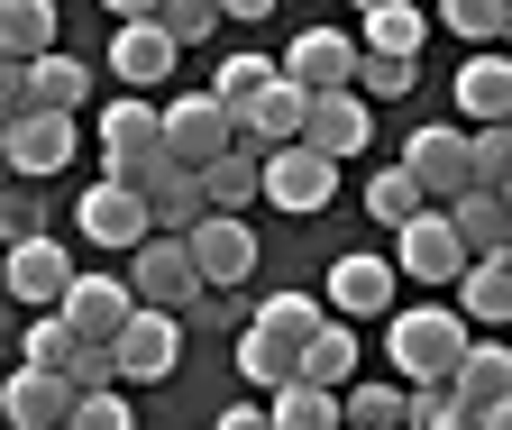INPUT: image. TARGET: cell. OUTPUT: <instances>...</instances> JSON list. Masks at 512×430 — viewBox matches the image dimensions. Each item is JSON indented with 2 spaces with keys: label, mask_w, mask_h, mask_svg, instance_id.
Returning a JSON list of instances; mask_svg holds the SVG:
<instances>
[{
  "label": "cell",
  "mask_w": 512,
  "mask_h": 430,
  "mask_svg": "<svg viewBox=\"0 0 512 430\" xmlns=\"http://www.w3.org/2000/svg\"><path fill=\"white\" fill-rule=\"evenodd\" d=\"M302 101H311V92H302L293 74H266V83H256V92H247V101L229 110L238 147H284V138L302 129Z\"/></svg>",
  "instance_id": "cell-13"
},
{
  "label": "cell",
  "mask_w": 512,
  "mask_h": 430,
  "mask_svg": "<svg viewBox=\"0 0 512 430\" xmlns=\"http://www.w3.org/2000/svg\"><path fill=\"white\" fill-rule=\"evenodd\" d=\"M266 430H339V394L330 385H275L266 394Z\"/></svg>",
  "instance_id": "cell-29"
},
{
  "label": "cell",
  "mask_w": 512,
  "mask_h": 430,
  "mask_svg": "<svg viewBox=\"0 0 512 430\" xmlns=\"http://www.w3.org/2000/svg\"><path fill=\"white\" fill-rule=\"evenodd\" d=\"M64 430H138V412H128V394H119V385H101V394H74Z\"/></svg>",
  "instance_id": "cell-39"
},
{
  "label": "cell",
  "mask_w": 512,
  "mask_h": 430,
  "mask_svg": "<svg viewBox=\"0 0 512 430\" xmlns=\"http://www.w3.org/2000/svg\"><path fill=\"white\" fill-rule=\"evenodd\" d=\"M64 284H74V257H64L46 229H37V238H10V248H0V293H19L28 312H55V302H64Z\"/></svg>",
  "instance_id": "cell-9"
},
{
  "label": "cell",
  "mask_w": 512,
  "mask_h": 430,
  "mask_svg": "<svg viewBox=\"0 0 512 430\" xmlns=\"http://www.w3.org/2000/svg\"><path fill=\"white\" fill-rule=\"evenodd\" d=\"M55 312H64V330H74L83 348H110V330L138 312V293H128V275H74Z\"/></svg>",
  "instance_id": "cell-11"
},
{
  "label": "cell",
  "mask_w": 512,
  "mask_h": 430,
  "mask_svg": "<svg viewBox=\"0 0 512 430\" xmlns=\"http://www.w3.org/2000/svg\"><path fill=\"white\" fill-rule=\"evenodd\" d=\"M439 19L458 28L467 46H494V37H503V19H512V0H439Z\"/></svg>",
  "instance_id": "cell-37"
},
{
  "label": "cell",
  "mask_w": 512,
  "mask_h": 430,
  "mask_svg": "<svg viewBox=\"0 0 512 430\" xmlns=\"http://www.w3.org/2000/svg\"><path fill=\"white\" fill-rule=\"evenodd\" d=\"M403 403H412L403 376H366V385L348 376V385H339V421H348V430H403Z\"/></svg>",
  "instance_id": "cell-25"
},
{
  "label": "cell",
  "mask_w": 512,
  "mask_h": 430,
  "mask_svg": "<svg viewBox=\"0 0 512 430\" xmlns=\"http://www.w3.org/2000/svg\"><path fill=\"white\" fill-rule=\"evenodd\" d=\"M394 238H403V266L394 275H412V284H448L467 266V248H458V229H448V211H412V220H394Z\"/></svg>",
  "instance_id": "cell-15"
},
{
  "label": "cell",
  "mask_w": 512,
  "mask_h": 430,
  "mask_svg": "<svg viewBox=\"0 0 512 430\" xmlns=\"http://www.w3.org/2000/svg\"><path fill=\"white\" fill-rule=\"evenodd\" d=\"M275 10H284V0H220V19H247V28H256V19H275Z\"/></svg>",
  "instance_id": "cell-44"
},
{
  "label": "cell",
  "mask_w": 512,
  "mask_h": 430,
  "mask_svg": "<svg viewBox=\"0 0 512 430\" xmlns=\"http://www.w3.org/2000/svg\"><path fill=\"white\" fill-rule=\"evenodd\" d=\"M174 366H183V312H147L138 302V312L110 330V376L119 385H165Z\"/></svg>",
  "instance_id": "cell-4"
},
{
  "label": "cell",
  "mask_w": 512,
  "mask_h": 430,
  "mask_svg": "<svg viewBox=\"0 0 512 430\" xmlns=\"http://www.w3.org/2000/svg\"><path fill=\"white\" fill-rule=\"evenodd\" d=\"M183 248H192V266H202L211 293L256 284V229H247V211H202V220L183 229Z\"/></svg>",
  "instance_id": "cell-5"
},
{
  "label": "cell",
  "mask_w": 512,
  "mask_h": 430,
  "mask_svg": "<svg viewBox=\"0 0 512 430\" xmlns=\"http://www.w3.org/2000/svg\"><path fill=\"white\" fill-rule=\"evenodd\" d=\"M10 238H37V202L19 183H0V248H10Z\"/></svg>",
  "instance_id": "cell-42"
},
{
  "label": "cell",
  "mask_w": 512,
  "mask_h": 430,
  "mask_svg": "<svg viewBox=\"0 0 512 430\" xmlns=\"http://www.w3.org/2000/svg\"><path fill=\"white\" fill-rule=\"evenodd\" d=\"M384 357L403 366V385H448V366L467 357V312H448V302H412V312L384 321Z\"/></svg>",
  "instance_id": "cell-1"
},
{
  "label": "cell",
  "mask_w": 512,
  "mask_h": 430,
  "mask_svg": "<svg viewBox=\"0 0 512 430\" xmlns=\"http://www.w3.org/2000/svg\"><path fill=\"white\" fill-rule=\"evenodd\" d=\"M293 357H302V348H293V339H275V330H256V321L238 330V376H247L256 394H275V385H293Z\"/></svg>",
  "instance_id": "cell-32"
},
{
  "label": "cell",
  "mask_w": 512,
  "mask_h": 430,
  "mask_svg": "<svg viewBox=\"0 0 512 430\" xmlns=\"http://www.w3.org/2000/svg\"><path fill=\"white\" fill-rule=\"evenodd\" d=\"M448 284H458V302H448V312H476L485 330L512 312V266H503V257H467V266L448 275Z\"/></svg>",
  "instance_id": "cell-26"
},
{
  "label": "cell",
  "mask_w": 512,
  "mask_h": 430,
  "mask_svg": "<svg viewBox=\"0 0 512 430\" xmlns=\"http://www.w3.org/2000/svg\"><path fill=\"white\" fill-rule=\"evenodd\" d=\"M174 65H183V46H174L156 19H119V37H110V74H119V92H156Z\"/></svg>",
  "instance_id": "cell-16"
},
{
  "label": "cell",
  "mask_w": 512,
  "mask_h": 430,
  "mask_svg": "<svg viewBox=\"0 0 512 430\" xmlns=\"http://www.w3.org/2000/svg\"><path fill=\"white\" fill-rule=\"evenodd\" d=\"M220 430H266V403H238V412H220Z\"/></svg>",
  "instance_id": "cell-45"
},
{
  "label": "cell",
  "mask_w": 512,
  "mask_h": 430,
  "mask_svg": "<svg viewBox=\"0 0 512 430\" xmlns=\"http://www.w3.org/2000/svg\"><path fill=\"white\" fill-rule=\"evenodd\" d=\"M275 74H293L302 92H339V83L357 74V37H348V28H302V37L284 46Z\"/></svg>",
  "instance_id": "cell-17"
},
{
  "label": "cell",
  "mask_w": 512,
  "mask_h": 430,
  "mask_svg": "<svg viewBox=\"0 0 512 430\" xmlns=\"http://www.w3.org/2000/svg\"><path fill=\"white\" fill-rule=\"evenodd\" d=\"M0 183H10V165H0Z\"/></svg>",
  "instance_id": "cell-48"
},
{
  "label": "cell",
  "mask_w": 512,
  "mask_h": 430,
  "mask_svg": "<svg viewBox=\"0 0 512 430\" xmlns=\"http://www.w3.org/2000/svg\"><path fill=\"white\" fill-rule=\"evenodd\" d=\"M357 10H384V0H357Z\"/></svg>",
  "instance_id": "cell-47"
},
{
  "label": "cell",
  "mask_w": 512,
  "mask_h": 430,
  "mask_svg": "<svg viewBox=\"0 0 512 430\" xmlns=\"http://www.w3.org/2000/svg\"><path fill=\"white\" fill-rule=\"evenodd\" d=\"M19 110H28V74L10 65V55H0V129H10V119H19Z\"/></svg>",
  "instance_id": "cell-43"
},
{
  "label": "cell",
  "mask_w": 512,
  "mask_h": 430,
  "mask_svg": "<svg viewBox=\"0 0 512 430\" xmlns=\"http://www.w3.org/2000/svg\"><path fill=\"white\" fill-rule=\"evenodd\" d=\"M448 394H458L467 412L494 403V394H512V348H503V339H467V357L448 366Z\"/></svg>",
  "instance_id": "cell-24"
},
{
  "label": "cell",
  "mask_w": 512,
  "mask_h": 430,
  "mask_svg": "<svg viewBox=\"0 0 512 430\" xmlns=\"http://www.w3.org/2000/svg\"><path fill=\"white\" fill-rule=\"evenodd\" d=\"M156 129H165V156H174V165H192V174H202L220 147H238L229 110H220L211 92H183V101H165V110H156Z\"/></svg>",
  "instance_id": "cell-8"
},
{
  "label": "cell",
  "mask_w": 512,
  "mask_h": 430,
  "mask_svg": "<svg viewBox=\"0 0 512 430\" xmlns=\"http://www.w3.org/2000/svg\"><path fill=\"white\" fill-rule=\"evenodd\" d=\"M293 138H302V147H320V156L339 165V156H357V147L375 138V110H366L348 83H339V92H311V101H302V129H293Z\"/></svg>",
  "instance_id": "cell-12"
},
{
  "label": "cell",
  "mask_w": 512,
  "mask_h": 430,
  "mask_svg": "<svg viewBox=\"0 0 512 430\" xmlns=\"http://www.w3.org/2000/svg\"><path fill=\"white\" fill-rule=\"evenodd\" d=\"M101 19H156V0H101Z\"/></svg>",
  "instance_id": "cell-46"
},
{
  "label": "cell",
  "mask_w": 512,
  "mask_h": 430,
  "mask_svg": "<svg viewBox=\"0 0 512 430\" xmlns=\"http://www.w3.org/2000/svg\"><path fill=\"white\" fill-rule=\"evenodd\" d=\"M320 321H330V302H320V293H266V302H256V330H275V339H311Z\"/></svg>",
  "instance_id": "cell-33"
},
{
  "label": "cell",
  "mask_w": 512,
  "mask_h": 430,
  "mask_svg": "<svg viewBox=\"0 0 512 430\" xmlns=\"http://www.w3.org/2000/svg\"><path fill=\"white\" fill-rule=\"evenodd\" d=\"M128 293L147 302V312H192L211 284H202V266H192V248L183 238H165V229H147L138 248H128Z\"/></svg>",
  "instance_id": "cell-3"
},
{
  "label": "cell",
  "mask_w": 512,
  "mask_h": 430,
  "mask_svg": "<svg viewBox=\"0 0 512 430\" xmlns=\"http://www.w3.org/2000/svg\"><path fill=\"white\" fill-rule=\"evenodd\" d=\"M366 211H375L384 229H394V220H412V211H421V183H412L403 165H375V174H366Z\"/></svg>",
  "instance_id": "cell-34"
},
{
  "label": "cell",
  "mask_w": 512,
  "mask_h": 430,
  "mask_svg": "<svg viewBox=\"0 0 512 430\" xmlns=\"http://www.w3.org/2000/svg\"><path fill=\"white\" fill-rule=\"evenodd\" d=\"M156 156H165L156 101H147V92H119V101L101 110V174H110V183H138V165H156Z\"/></svg>",
  "instance_id": "cell-7"
},
{
  "label": "cell",
  "mask_w": 512,
  "mask_h": 430,
  "mask_svg": "<svg viewBox=\"0 0 512 430\" xmlns=\"http://www.w3.org/2000/svg\"><path fill=\"white\" fill-rule=\"evenodd\" d=\"M74 330H64V312H37L28 321V366H46V376H64V366H74Z\"/></svg>",
  "instance_id": "cell-38"
},
{
  "label": "cell",
  "mask_w": 512,
  "mask_h": 430,
  "mask_svg": "<svg viewBox=\"0 0 512 430\" xmlns=\"http://www.w3.org/2000/svg\"><path fill=\"white\" fill-rule=\"evenodd\" d=\"M256 202H275L293 220H320L339 202V165L320 147H302V138H284V147H266V165H256Z\"/></svg>",
  "instance_id": "cell-2"
},
{
  "label": "cell",
  "mask_w": 512,
  "mask_h": 430,
  "mask_svg": "<svg viewBox=\"0 0 512 430\" xmlns=\"http://www.w3.org/2000/svg\"><path fill=\"white\" fill-rule=\"evenodd\" d=\"M266 74H275V65H266V55H229V65L211 74V101H220V110H238V101H247L256 83H266Z\"/></svg>",
  "instance_id": "cell-41"
},
{
  "label": "cell",
  "mask_w": 512,
  "mask_h": 430,
  "mask_svg": "<svg viewBox=\"0 0 512 430\" xmlns=\"http://www.w3.org/2000/svg\"><path fill=\"white\" fill-rule=\"evenodd\" d=\"M256 165H266V147H220V156L202 165L211 211H256Z\"/></svg>",
  "instance_id": "cell-28"
},
{
  "label": "cell",
  "mask_w": 512,
  "mask_h": 430,
  "mask_svg": "<svg viewBox=\"0 0 512 430\" xmlns=\"http://www.w3.org/2000/svg\"><path fill=\"white\" fill-rule=\"evenodd\" d=\"M128 193L147 202V229H165V238H183L192 220L211 211V193H202V174H192V165H174V156L138 165V183H128Z\"/></svg>",
  "instance_id": "cell-10"
},
{
  "label": "cell",
  "mask_w": 512,
  "mask_h": 430,
  "mask_svg": "<svg viewBox=\"0 0 512 430\" xmlns=\"http://www.w3.org/2000/svg\"><path fill=\"white\" fill-rule=\"evenodd\" d=\"M366 19V55H403V65H412V55H421V37H430V19L412 10V0H384V10H357Z\"/></svg>",
  "instance_id": "cell-30"
},
{
  "label": "cell",
  "mask_w": 512,
  "mask_h": 430,
  "mask_svg": "<svg viewBox=\"0 0 512 430\" xmlns=\"http://www.w3.org/2000/svg\"><path fill=\"white\" fill-rule=\"evenodd\" d=\"M448 229H458V248H467V257H503V238H512V202L494 193V183H467V193L448 202Z\"/></svg>",
  "instance_id": "cell-22"
},
{
  "label": "cell",
  "mask_w": 512,
  "mask_h": 430,
  "mask_svg": "<svg viewBox=\"0 0 512 430\" xmlns=\"http://www.w3.org/2000/svg\"><path fill=\"white\" fill-rule=\"evenodd\" d=\"M19 74H28V110H83V101H92V83H101V74L83 65V55H64V46L28 55Z\"/></svg>",
  "instance_id": "cell-21"
},
{
  "label": "cell",
  "mask_w": 512,
  "mask_h": 430,
  "mask_svg": "<svg viewBox=\"0 0 512 430\" xmlns=\"http://www.w3.org/2000/svg\"><path fill=\"white\" fill-rule=\"evenodd\" d=\"M458 110L476 119V129H485V119H503V110H512V65H503L494 46H485V55H467V65H458Z\"/></svg>",
  "instance_id": "cell-27"
},
{
  "label": "cell",
  "mask_w": 512,
  "mask_h": 430,
  "mask_svg": "<svg viewBox=\"0 0 512 430\" xmlns=\"http://www.w3.org/2000/svg\"><path fill=\"white\" fill-rule=\"evenodd\" d=\"M348 92H357V101H403V92H412V65H403V55H366V46H357Z\"/></svg>",
  "instance_id": "cell-35"
},
{
  "label": "cell",
  "mask_w": 512,
  "mask_h": 430,
  "mask_svg": "<svg viewBox=\"0 0 512 430\" xmlns=\"http://www.w3.org/2000/svg\"><path fill=\"white\" fill-rule=\"evenodd\" d=\"M403 174L421 183V202H458L467 193V129H412L403 138Z\"/></svg>",
  "instance_id": "cell-14"
},
{
  "label": "cell",
  "mask_w": 512,
  "mask_h": 430,
  "mask_svg": "<svg viewBox=\"0 0 512 430\" xmlns=\"http://www.w3.org/2000/svg\"><path fill=\"white\" fill-rule=\"evenodd\" d=\"M293 376H302V385H330V394H339V385L357 376V330H348V321L330 312V321H320V330L302 339V357H293Z\"/></svg>",
  "instance_id": "cell-23"
},
{
  "label": "cell",
  "mask_w": 512,
  "mask_h": 430,
  "mask_svg": "<svg viewBox=\"0 0 512 430\" xmlns=\"http://www.w3.org/2000/svg\"><path fill=\"white\" fill-rule=\"evenodd\" d=\"M0 412H10V430H64V412H74V385L46 376V366H19V376L0 385Z\"/></svg>",
  "instance_id": "cell-20"
},
{
  "label": "cell",
  "mask_w": 512,
  "mask_h": 430,
  "mask_svg": "<svg viewBox=\"0 0 512 430\" xmlns=\"http://www.w3.org/2000/svg\"><path fill=\"white\" fill-rule=\"evenodd\" d=\"M83 147H74V110H19L10 129H0V165L10 174H28V183H46V174H64Z\"/></svg>",
  "instance_id": "cell-6"
},
{
  "label": "cell",
  "mask_w": 512,
  "mask_h": 430,
  "mask_svg": "<svg viewBox=\"0 0 512 430\" xmlns=\"http://www.w3.org/2000/svg\"><path fill=\"white\" fill-rule=\"evenodd\" d=\"M156 28H165L174 46H202V37L220 28V0H156Z\"/></svg>",
  "instance_id": "cell-40"
},
{
  "label": "cell",
  "mask_w": 512,
  "mask_h": 430,
  "mask_svg": "<svg viewBox=\"0 0 512 430\" xmlns=\"http://www.w3.org/2000/svg\"><path fill=\"white\" fill-rule=\"evenodd\" d=\"M503 174H512V129L485 119V129L467 138V183H494V193H503Z\"/></svg>",
  "instance_id": "cell-36"
},
{
  "label": "cell",
  "mask_w": 512,
  "mask_h": 430,
  "mask_svg": "<svg viewBox=\"0 0 512 430\" xmlns=\"http://www.w3.org/2000/svg\"><path fill=\"white\" fill-rule=\"evenodd\" d=\"M394 293H403L394 257H339V266H330V312H339V321H366V312H394Z\"/></svg>",
  "instance_id": "cell-19"
},
{
  "label": "cell",
  "mask_w": 512,
  "mask_h": 430,
  "mask_svg": "<svg viewBox=\"0 0 512 430\" xmlns=\"http://www.w3.org/2000/svg\"><path fill=\"white\" fill-rule=\"evenodd\" d=\"M46 46H55V0H0V55L28 65Z\"/></svg>",
  "instance_id": "cell-31"
},
{
  "label": "cell",
  "mask_w": 512,
  "mask_h": 430,
  "mask_svg": "<svg viewBox=\"0 0 512 430\" xmlns=\"http://www.w3.org/2000/svg\"><path fill=\"white\" fill-rule=\"evenodd\" d=\"M74 229L92 238V248H138V238H147V202L138 193H128V183H92V193L74 202Z\"/></svg>",
  "instance_id": "cell-18"
}]
</instances>
